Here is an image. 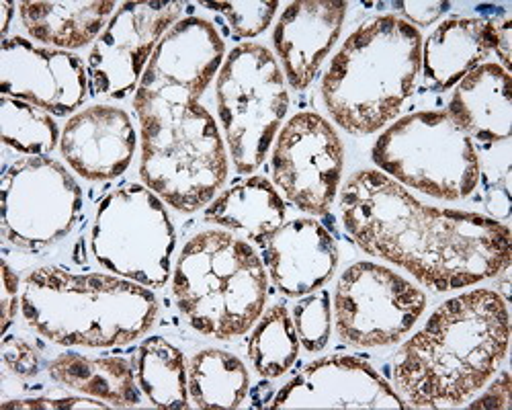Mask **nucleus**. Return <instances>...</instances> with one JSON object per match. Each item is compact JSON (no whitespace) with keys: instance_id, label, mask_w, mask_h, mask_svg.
<instances>
[{"instance_id":"f257e3e1","label":"nucleus","mask_w":512,"mask_h":410,"mask_svg":"<svg viewBox=\"0 0 512 410\" xmlns=\"http://www.w3.org/2000/svg\"><path fill=\"white\" fill-rule=\"evenodd\" d=\"M340 216L361 251L406 269L435 292L461 290L510 267L506 224L431 208L379 171H359L349 179Z\"/></svg>"},{"instance_id":"f03ea898","label":"nucleus","mask_w":512,"mask_h":410,"mask_svg":"<svg viewBox=\"0 0 512 410\" xmlns=\"http://www.w3.org/2000/svg\"><path fill=\"white\" fill-rule=\"evenodd\" d=\"M506 300L472 290L439 306L394 357V384L408 406H459L480 392L508 353Z\"/></svg>"},{"instance_id":"7ed1b4c3","label":"nucleus","mask_w":512,"mask_h":410,"mask_svg":"<svg viewBox=\"0 0 512 410\" xmlns=\"http://www.w3.org/2000/svg\"><path fill=\"white\" fill-rule=\"evenodd\" d=\"M195 91L140 80L134 107L140 119V177L164 203L197 212L228 177L220 128Z\"/></svg>"},{"instance_id":"20e7f679","label":"nucleus","mask_w":512,"mask_h":410,"mask_svg":"<svg viewBox=\"0 0 512 410\" xmlns=\"http://www.w3.org/2000/svg\"><path fill=\"white\" fill-rule=\"evenodd\" d=\"M21 312L56 345L105 349L144 337L158 302L148 287L119 275L41 267L23 279Z\"/></svg>"},{"instance_id":"39448f33","label":"nucleus","mask_w":512,"mask_h":410,"mask_svg":"<svg viewBox=\"0 0 512 410\" xmlns=\"http://www.w3.org/2000/svg\"><path fill=\"white\" fill-rule=\"evenodd\" d=\"M420 66V31L396 15L373 17L332 58L322 80L324 105L349 134H375L414 93Z\"/></svg>"},{"instance_id":"423d86ee","label":"nucleus","mask_w":512,"mask_h":410,"mask_svg":"<svg viewBox=\"0 0 512 410\" xmlns=\"http://www.w3.org/2000/svg\"><path fill=\"white\" fill-rule=\"evenodd\" d=\"M173 294L181 314L205 337L248 333L267 302V271L252 246L230 232L193 236L177 261Z\"/></svg>"},{"instance_id":"0eeeda50","label":"nucleus","mask_w":512,"mask_h":410,"mask_svg":"<svg viewBox=\"0 0 512 410\" xmlns=\"http://www.w3.org/2000/svg\"><path fill=\"white\" fill-rule=\"evenodd\" d=\"M375 167L390 179L445 201L472 195L480 183V156L447 111H416L373 144Z\"/></svg>"},{"instance_id":"6e6552de","label":"nucleus","mask_w":512,"mask_h":410,"mask_svg":"<svg viewBox=\"0 0 512 410\" xmlns=\"http://www.w3.org/2000/svg\"><path fill=\"white\" fill-rule=\"evenodd\" d=\"M216 101L236 171L254 173L289 109L277 58L259 44L234 48L218 72Z\"/></svg>"},{"instance_id":"1a4fd4ad","label":"nucleus","mask_w":512,"mask_h":410,"mask_svg":"<svg viewBox=\"0 0 512 410\" xmlns=\"http://www.w3.org/2000/svg\"><path fill=\"white\" fill-rule=\"evenodd\" d=\"M175 244L164 201L146 185L127 183L101 199L91 249L107 271L144 287H162L170 277Z\"/></svg>"},{"instance_id":"9d476101","label":"nucleus","mask_w":512,"mask_h":410,"mask_svg":"<svg viewBox=\"0 0 512 410\" xmlns=\"http://www.w3.org/2000/svg\"><path fill=\"white\" fill-rule=\"evenodd\" d=\"M3 236L17 249L39 253L72 232L82 214V189L64 164L27 156L3 177Z\"/></svg>"},{"instance_id":"9b49d317","label":"nucleus","mask_w":512,"mask_h":410,"mask_svg":"<svg viewBox=\"0 0 512 410\" xmlns=\"http://www.w3.org/2000/svg\"><path fill=\"white\" fill-rule=\"evenodd\" d=\"M426 294L396 271L369 261L351 265L334 292L336 331L355 347H388L408 335Z\"/></svg>"},{"instance_id":"f8f14e48","label":"nucleus","mask_w":512,"mask_h":410,"mask_svg":"<svg viewBox=\"0 0 512 410\" xmlns=\"http://www.w3.org/2000/svg\"><path fill=\"white\" fill-rule=\"evenodd\" d=\"M273 181L310 216L326 214L336 199L345 167V148L332 123L314 111L293 115L273 148Z\"/></svg>"},{"instance_id":"ddd939ff","label":"nucleus","mask_w":512,"mask_h":410,"mask_svg":"<svg viewBox=\"0 0 512 410\" xmlns=\"http://www.w3.org/2000/svg\"><path fill=\"white\" fill-rule=\"evenodd\" d=\"M183 9V3H123L91 50L93 93L111 99L136 93L156 46Z\"/></svg>"},{"instance_id":"4468645a","label":"nucleus","mask_w":512,"mask_h":410,"mask_svg":"<svg viewBox=\"0 0 512 410\" xmlns=\"http://www.w3.org/2000/svg\"><path fill=\"white\" fill-rule=\"evenodd\" d=\"M89 74L70 52L37 48L25 37H7L0 48V93L54 115H70L89 91Z\"/></svg>"},{"instance_id":"2eb2a0df","label":"nucleus","mask_w":512,"mask_h":410,"mask_svg":"<svg viewBox=\"0 0 512 410\" xmlns=\"http://www.w3.org/2000/svg\"><path fill=\"white\" fill-rule=\"evenodd\" d=\"M269 406L275 410L408 408L404 398L369 363L349 355L310 363L277 392Z\"/></svg>"},{"instance_id":"dca6fc26","label":"nucleus","mask_w":512,"mask_h":410,"mask_svg":"<svg viewBox=\"0 0 512 410\" xmlns=\"http://www.w3.org/2000/svg\"><path fill=\"white\" fill-rule=\"evenodd\" d=\"M138 146L132 117L119 107L93 105L72 115L60 138L66 162L82 179L109 181L121 177Z\"/></svg>"},{"instance_id":"f3484780","label":"nucleus","mask_w":512,"mask_h":410,"mask_svg":"<svg viewBox=\"0 0 512 410\" xmlns=\"http://www.w3.org/2000/svg\"><path fill=\"white\" fill-rule=\"evenodd\" d=\"M345 0L291 3L273 31V46L285 78L295 91H306L343 31Z\"/></svg>"},{"instance_id":"a211bd4d","label":"nucleus","mask_w":512,"mask_h":410,"mask_svg":"<svg viewBox=\"0 0 512 410\" xmlns=\"http://www.w3.org/2000/svg\"><path fill=\"white\" fill-rule=\"evenodd\" d=\"M259 244L273 283L291 298L316 292L338 265L336 240L312 218L285 222Z\"/></svg>"},{"instance_id":"6ab92c4d","label":"nucleus","mask_w":512,"mask_h":410,"mask_svg":"<svg viewBox=\"0 0 512 410\" xmlns=\"http://www.w3.org/2000/svg\"><path fill=\"white\" fill-rule=\"evenodd\" d=\"M447 115L480 144H500L512 134V80L496 62L467 72L447 105Z\"/></svg>"},{"instance_id":"aec40b11","label":"nucleus","mask_w":512,"mask_h":410,"mask_svg":"<svg viewBox=\"0 0 512 410\" xmlns=\"http://www.w3.org/2000/svg\"><path fill=\"white\" fill-rule=\"evenodd\" d=\"M492 52V25L488 19L455 17L443 21L422 44L424 87L449 91L484 62Z\"/></svg>"},{"instance_id":"412c9836","label":"nucleus","mask_w":512,"mask_h":410,"mask_svg":"<svg viewBox=\"0 0 512 410\" xmlns=\"http://www.w3.org/2000/svg\"><path fill=\"white\" fill-rule=\"evenodd\" d=\"M285 201L265 177H250L226 189L205 210V222L242 232L261 242L285 222Z\"/></svg>"},{"instance_id":"4be33fe9","label":"nucleus","mask_w":512,"mask_h":410,"mask_svg":"<svg viewBox=\"0 0 512 410\" xmlns=\"http://www.w3.org/2000/svg\"><path fill=\"white\" fill-rule=\"evenodd\" d=\"M117 3H19V15L27 33L44 44L78 50L95 41Z\"/></svg>"},{"instance_id":"5701e85b","label":"nucleus","mask_w":512,"mask_h":410,"mask_svg":"<svg viewBox=\"0 0 512 410\" xmlns=\"http://www.w3.org/2000/svg\"><path fill=\"white\" fill-rule=\"evenodd\" d=\"M52 380L82 394L127 408L142 402L134 365L123 357H87L80 353H62L50 365Z\"/></svg>"},{"instance_id":"b1692460","label":"nucleus","mask_w":512,"mask_h":410,"mask_svg":"<svg viewBox=\"0 0 512 410\" xmlns=\"http://www.w3.org/2000/svg\"><path fill=\"white\" fill-rule=\"evenodd\" d=\"M189 394L197 408H238L248 394L246 365L222 349H203L187 367Z\"/></svg>"},{"instance_id":"393cba45","label":"nucleus","mask_w":512,"mask_h":410,"mask_svg":"<svg viewBox=\"0 0 512 410\" xmlns=\"http://www.w3.org/2000/svg\"><path fill=\"white\" fill-rule=\"evenodd\" d=\"M140 390L158 408H189L187 363L181 349L164 337H148L136 351Z\"/></svg>"},{"instance_id":"a878e982","label":"nucleus","mask_w":512,"mask_h":410,"mask_svg":"<svg viewBox=\"0 0 512 410\" xmlns=\"http://www.w3.org/2000/svg\"><path fill=\"white\" fill-rule=\"evenodd\" d=\"M300 353V339L293 318L283 304L265 312L248 339V357L263 378H279L287 374Z\"/></svg>"},{"instance_id":"bb28decb","label":"nucleus","mask_w":512,"mask_h":410,"mask_svg":"<svg viewBox=\"0 0 512 410\" xmlns=\"http://www.w3.org/2000/svg\"><path fill=\"white\" fill-rule=\"evenodd\" d=\"M0 134L5 146L27 156H46L60 140L58 123L48 111L7 95L0 99Z\"/></svg>"},{"instance_id":"cd10ccee","label":"nucleus","mask_w":512,"mask_h":410,"mask_svg":"<svg viewBox=\"0 0 512 410\" xmlns=\"http://www.w3.org/2000/svg\"><path fill=\"white\" fill-rule=\"evenodd\" d=\"M295 333L306 351L318 353L330 341L332 331V304L326 290L312 292L293 308Z\"/></svg>"},{"instance_id":"c85d7f7f","label":"nucleus","mask_w":512,"mask_h":410,"mask_svg":"<svg viewBox=\"0 0 512 410\" xmlns=\"http://www.w3.org/2000/svg\"><path fill=\"white\" fill-rule=\"evenodd\" d=\"M203 7L220 13L230 25L232 33L244 39L263 33L271 25L279 3L277 0H269V3L259 0V3H205Z\"/></svg>"},{"instance_id":"c756f323","label":"nucleus","mask_w":512,"mask_h":410,"mask_svg":"<svg viewBox=\"0 0 512 410\" xmlns=\"http://www.w3.org/2000/svg\"><path fill=\"white\" fill-rule=\"evenodd\" d=\"M3 363L11 374L19 378H33L39 372V353L37 349L19 337H5L3 341Z\"/></svg>"},{"instance_id":"7c9ffc66","label":"nucleus","mask_w":512,"mask_h":410,"mask_svg":"<svg viewBox=\"0 0 512 410\" xmlns=\"http://www.w3.org/2000/svg\"><path fill=\"white\" fill-rule=\"evenodd\" d=\"M3 408H41V410H68V408H109L107 402L99 398H82V396H48V398H23L7 400Z\"/></svg>"},{"instance_id":"2f4dec72","label":"nucleus","mask_w":512,"mask_h":410,"mask_svg":"<svg viewBox=\"0 0 512 410\" xmlns=\"http://www.w3.org/2000/svg\"><path fill=\"white\" fill-rule=\"evenodd\" d=\"M19 290H21L19 275L13 271V267L7 261H3V300H0V308H3V335H7L21 306Z\"/></svg>"},{"instance_id":"473e14b6","label":"nucleus","mask_w":512,"mask_h":410,"mask_svg":"<svg viewBox=\"0 0 512 410\" xmlns=\"http://www.w3.org/2000/svg\"><path fill=\"white\" fill-rule=\"evenodd\" d=\"M394 7L410 25H431L451 9V3H396Z\"/></svg>"},{"instance_id":"72a5a7b5","label":"nucleus","mask_w":512,"mask_h":410,"mask_svg":"<svg viewBox=\"0 0 512 410\" xmlns=\"http://www.w3.org/2000/svg\"><path fill=\"white\" fill-rule=\"evenodd\" d=\"M510 374L504 372L492 382V386H488V390L476 398L469 408H510Z\"/></svg>"},{"instance_id":"f704fd0d","label":"nucleus","mask_w":512,"mask_h":410,"mask_svg":"<svg viewBox=\"0 0 512 410\" xmlns=\"http://www.w3.org/2000/svg\"><path fill=\"white\" fill-rule=\"evenodd\" d=\"M492 25V50L498 54L502 68L510 72V29H512V19L510 15H506V11L502 13V17L488 19Z\"/></svg>"},{"instance_id":"c9c22d12","label":"nucleus","mask_w":512,"mask_h":410,"mask_svg":"<svg viewBox=\"0 0 512 410\" xmlns=\"http://www.w3.org/2000/svg\"><path fill=\"white\" fill-rule=\"evenodd\" d=\"M0 13H3V27H0V33H3V39H7V31H9L11 19H13V3L0 5Z\"/></svg>"}]
</instances>
